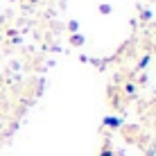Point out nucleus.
<instances>
[{
	"instance_id": "1",
	"label": "nucleus",
	"mask_w": 156,
	"mask_h": 156,
	"mask_svg": "<svg viewBox=\"0 0 156 156\" xmlns=\"http://www.w3.org/2000/svg\"><path fill=\"white\" fill-rule=\"evenodd\" d=\"M82 41H84L82 36H73V43H77V45H82Z\"/></svg>"
},
{
	"instance_id": "2",
	"label": "nucleus",
	"mask_w": 156,
	"mask_h": 156,
	"mask_svg": "<svg viewBox=\"0 0 156 156\" xmlns=\"http://www.w3.org/2000/svg\"><path fill=\"white\" fill-rule=\"evenodd\" d=\"M102 156H113V154H111L109 149H104V152H102Z\"/></svg>"
}]
</instances>
